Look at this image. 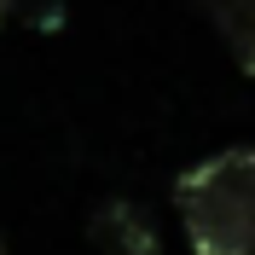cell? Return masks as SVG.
<instances>
[{
	"label": "cell",
	"instance_id": "cell-5",
	"mask_svg": "<svg viewBox=\"0 0 255 255\" xmlns=\"http://www.w3.org/2000/svg\"><path fill=\"white\" fill-rule=\"evenodd\" d=\"M0 255H12V250H6V238H0Z\"/></svg>",
	"mask_w": 255,
	"mask_h": 255
},
{
	"label": "cell",
	"instance_id": "cell-1",
	"mask_svg": "<svg viewBox=\"0 0 255 255\" xmlns=\"http://www.w3.org/2000/svg\"><path fill=\"white\" fill-rule=\"evenodd\" d=\"M191 255H255V145H226L174 180Z\"/></svg>",
	"mask_w": 255,
	"mask_h": 255
},
{
	"label": "cell",
	"instance_id": "cell-3",
	"mask_svg": "<svg viewBox=\"0 0 255 255\" xmlns=\"http://www.w3.org/2000/svg\"><path fill=\"white\" fill-rule=\"evenodd\" d=\"M209 17L215 41L226 47V58L255 81V0H197Z\"/></svg>",
	"mask_w": 255,
	"mask_h": 255
},
{
	"label": "cell",
	"instance_id": "cell-4",
	"mask_svg": "<svg viewBox=\"0 0 255 255\" xmlns=\"http://www.w3.org/2000/svg\"><path fill=\"white\" fill-rule=\"evenodd\" d=\"M17 12V0H0V23H6V17H12Z\"/></svg>",
	"mask_w": 255,
	"mask_h": 255
},
{
	"label": "cell",
	"instance_id": "cell-2",
	"mask_svg": "<svg viewBox=\"0 0 255 255\" xmlns=\"http://www.w3.org/2000/svg\"><path fill=\"white\" fill-rule=\"evenodd\" d=\"M87 238L105 255H162V232L151 221V209L133 197H99L87 209Z\"/></svg>",
	"mask_w": 255,
	"mask_h": 255
}]
</instances>
